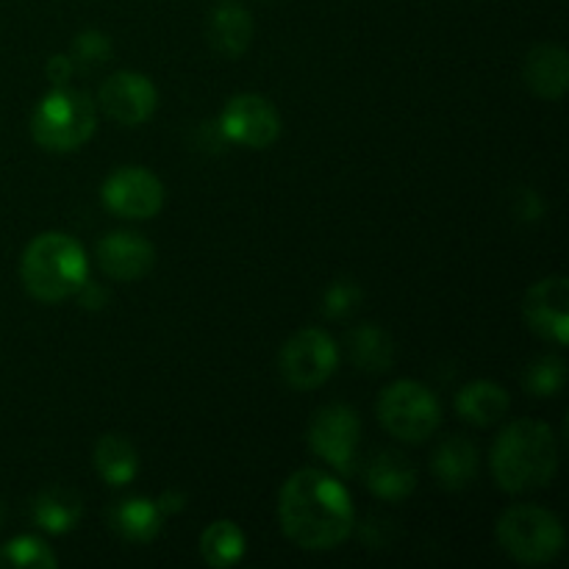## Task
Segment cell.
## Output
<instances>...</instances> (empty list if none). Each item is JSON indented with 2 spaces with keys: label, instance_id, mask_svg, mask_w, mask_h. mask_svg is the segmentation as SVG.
I'll return each instance as SVG.
<instances>
[{
  "label": "cell",
  "instance_id": "1",
  "mask_svg": "<svg viewBox=\"0 0 569 569\" xmlns=\"http://www.w3.org/2000/svg\"><path fill=\"white\" fill-rule=\"evenodd\" d=\"M278 522L289 542L320 553L342 545L353 531V503L342 481L306 467L283 481L278 495Z\"/></svg>",
  "mask_w": 569,
  "mask_h": 569
},
{
  "label": "cell",
  "instance_id": "2",
  "mask_svg": "<svg viewBox=\"0 0 569 569\" xmlns=\"http://www.w3.org/2000/svg\"><path fill=\"white\" fill-rule=\"evenodd\" d=\"M489 465L495 483L509 495L548 487L559 470V445L553 428L542 420L511 422L495 439Z\"/></svg>",
  "mask_w": 569,
  "mask_h": 569
},
{
  "label": "cell",
  "instance_id": "3",
  "mask_svg": "<svg viewBox=\"0 0 569 569\" xmlns=\"http://www.w3.org/2000/svg\"><path fill=\"white\" fill-rule=\"evenodd\" d=\"M26 292L39 303H61L72 298L89 278V261L81 242L59 231L31 239L20 259Z\"/></svg>",
  "mask_w": 569,
  "mask_h": 569
},
{
  "label": "cell",
  "instance_id": "4",
  "mask_svg": "<svg viewBox=\"0 0 569 569\" xmlns=\"http://www.w3.org/2000/svg\"><path fill=\"white\" fill-rule=\"evenodd\" d=\"M98 126V103L81 89L56 87L31 114V137L50 153H70L92 139Z\"/></svg>",
  "mask_w": 569,
  "mask_h": 569
},
{
  "label": "cell",
  "instance_id": "5",
  "mask_svg": "<svg viewBox=\"0 0 569 569\" xmlns=\"http://www.w3.org/2000/svg\"><path fill=\"white\" fill-rule=\"evenodd\" d=\"M495 537L520 565H548L565 550L567 533L559 517L542 506H511L498 517Z\"/></svg>",
  "mask_w": 569,
  "mask_h": 569
},
{
  "label": "cell",
  "instance_id": "6",
  "mask_svg": "<svg viewBox=\"0 0 569 569\" xmlns=\"http://www.w3.org/2000/svg\"><path fill=\"white\" fill-rule=\"evenodd\" d=\"M378 420L400 442H426L442 422V406L426 383L395 381L378 398Z\"/></svg>",
  "mask_w": 569,
  "mask_h": 569
},
{
  "label": "cell",
  "instance_id": "7",
  "mask_svg": "<svg viewBox=\"0 0 569 569\" xmlns=\"http://www.w3.org/2000/svg\"><path fill=\"white\" fill-rule=\"evenodd\" d=\"M278 367L292 389H317L337 372L339 348L320 328H303L287 339Z\"/></svg>",
  "mask_w": 569,
  "mask_h": 569
},
{
  "label": "cell",
  "instance_id": "8",
  "mask_svg": "<svg viewBox=\"0 0 569 569\" xmlns=\"http://www.w3.org/2000/svg\"><path fill=\"white\" fill-rule=\"evenodd\" d=\"M309 448L342 476L356 470L361 442V420L350 406L333 403L317 411L309 422Z\"/></svg>",
  "mask_w": 569,
  "mask_h": 569
},
{
  "label": "cell",
  "instance_id": "9",
  "mask_svg": "<svg viewBox=\"0 0 569 569\" xmlns=\"http://www.w3.org/2000/svg\"><path fill=\"white\" fill-rule=\"evenodd\" d=\"M106 209L126 220H150L164 206V187L144 167H120L100 189Z\"/></svg>",
  "mask_w": 569,
  "mask_h": 569
},
{
  "label": "cell",
  "instance_id": "10",
  "mask_svg": "<svg viewBox=\"0 0 569 569\" xmlns=\"http://www.w3.org/2000/svg\"><path fill=\"white\" fill-rule=\"evenodd\" d=\"M220 131L231 142H239L253 150H264L281 137V117H278L276 106L267 98H261V94H237L222 109Z\"/></svg>",
  "mask_w": 569,
  "mask_h": 569
},
{
  "label": "cell",
  "instance_id": "11",
  "mask_svg": "<svg viewBox=\"0 0 569 569\" xmlns=\"http://www.w3.org/2000/svg\"><path fill=\"white\" fill-rule=\"evenodd\" d=\"M156 106H159V92H156L153 81L142 72H114V76L106 78L98 92V109H103L109 120L128 128L148 122Z\"/></svg>",
  "mask_w": 569,
  "mask_h": 569
},
{
  "label": "cell",
  "instance_id": "12",
  "mask_svg": "<svg viewBox=\"0 0 569 569\" xmlns=\"http://www.w3.org/2000/svg\"><path fill=\"white\" fill-rule=\"evenodd\" d=\"M522 320L559 348L569 342V281L565 276H548L533 283L522 298Z\"/></svg>",
  "mask_w": 569,
  "mask_h": 569
},
{
  "label": "cell",
  "instance_id": "13",
  "mask_svg": "<svg viewBox=\"0 0 569 569\" xmlns=\"http://www.w3.org/2000/svg\"><path fill=\"white\" fill-rule=\"evenodd\" d=\"M98 264L111 281H139L156 264L153 242L133 231H114L98 242Z\"/></svg>",
  "mask_w": 569,
  "mask_h": 569
},
{
  "label": "cell",
  "instance_id": "14",
  "mask_svg": "<svg viewBox=\"0 0 569 569\" xmlns=\"http://www.w3.org/2000/svg\"><path fill=\"white\" fill-rule=\"evenodd\" d=\"M522 78L526 87L533 94L545 100H559L565 98L569 87V56L561 44H537L531 53L526 56L522 64Z\"/></svg>",
  "mask_w": 569,
  "mask_h": 569
},
{
  "label": "cell",
  "instance_id": "15",
  "mask_svg": "<svg viewBox=\"0 0 569 569\" xmlns=\"http://www.w3.org/2000/svg\"><path fill=\"white\" fill-rule=\"evenodd\" d=\"M365 487L381 500H406L417 489V472L398 450H378L365 467Z\"/></svg>",
  "mask_w": 569,
  "mask_h": 569
},
{
  "label": "cell",
  "instance_id": "16",
  "mask_svg": "<svg viewBox=\"0 0 569 569\" xmlns=\"http://www.w3.org/2000/svg\"><path fill=\"white\" fill-rule=\"evenodd\" d=\"M253 17L237 0H222L209 14V42L217 53L237 59L253 42Z\"/></svg>",
  "mask_w": 569,
  "mask_h": 569
},
{
  "label": "cell",
  "instance_id": "17",
  "mask_svg": "<svg viewBox=\"0 0 569 569\" xmlns=\"http://www.w3.org/2000/svg\"><path fill=\"white\" fill-rule=\"evenodd\" d=\"M431 472L437 476L439 487L448 489V492L467 489L476 481L478 472L476 445L465 437H448L445 442H439L437 450H433Z\"/></svg>",
  "mask_w": 569,
  "mask_h": 569
},
{
  "label": "cell",
  "instance_id": "18",
  "mask_svg": "<svg viewBox=\"0 0 569 569\" xmlns=\"http://www.w3.org/2000/svg\"><path fill=\"white\" fill-rule=\"evenodd\" d=\"M83 515V500L76 489L56 483V487L42 489L33 498L31 517L42 531L48 533H67L78 526Z\"/></svg>",
  "mask_w": 569,
  "mask_h": 569
},
{
  "label": "cell",
  "instance_id": "19",
  "mask_svg": "<svg viewBox=\"0 0 569 569\" xmlns=\"http://www.w3.org/2000/svg\"><path fill=\"white\" fill-rule=\"evenodd\" d=\"M509 392L495 381H472L456 395V411L472 426H495L509 411Z\"/></svg>",
  "mask_w": 569,
  "mask_h": 569
},
{
  "label": "cell",
  "instance_id": "20",
  "mask_svg": "<svg viewBox=\"0 0 569 569\" xmlns=\"http://www.w3.org/2000/svg\"><path fill=\"white\" fill-rule=\"evenodd\" d=\"M161 509L156 506V500L148 498H128L111 509L109 520L111 528L120 533L122 539L133 545L153 542L161 531Z\"/></svg>",
  "mask_w": 569,
  "mask_h": 569
},
{
  "label": "cell",
  "instance_id": "21",
  "mask_svg": "<svg viewBox=\"0 0 569 569\" xmlns=\"http://www.w3.org/2000/svg\"><path fill=\"white\" fill-rule=\"evenodd\" d=\"M94 470L109 487H126L139 472L137 448L120 433H106L94 445Z\"/></svg>",
  "mask_w": 569,
  "mask_h": 569
},
{
  "label": "cell",
  "instance_id": "22",
  "mask_svg": "<svg viewBox=\"0 0 569 569\" xmlns=\"http://www.w3.org/2000/svg\"><path fill=\"white\" fill-rule=\"evenodd\" d=\"M244 533L233 520H214L200 537V556L209 567L228 569L239 565L244 556Z\"/></svg>",
  "mask_w": 569,
  "mask_h": 569
},
{
  "label": "cell",
  "instance_id": "23",
  "mask_svg": "<svg viewBox=\"0 0 569 569\" xmlns=\"http://www.w3.org/2000/svg\"><path fill=\"white\" fill-rule=\"evenodd\" d=\"M350 359L365 372H387L395 361V345L378 326H359L350 331Z\"/></svg>",
  "mask_w": 569,
  "mask_h": 569
},
{
  "label": "cell",
  "instance_id": "24",
  "mask_svg": "<svg viewBox=\"0 0 569 569\" xmlns=\"http://www.w3.org/2000/svg\"><path fill=\"white\" fill-rule=\"evenodd\" d=\"M59 565L50 545L39 537H14L0 548V567L11 569H53Z\"/></svg>",
  "mask_w": 569,
  "mask_h": 569
},
{
  "label": "cell",
  "instance_id": "25",
  "mask_svg": "<svg viewBox=\"0 0 569 569\" xmlns=\"http://www.w3.org/2000/svg\"><path fill=\"white\" fill-rule=\"evenodd\" d=\"M567 381V365L559 356H542L533 361L522 376V387L533 395V398H553L561 392Z\"/></svg>",
  "mask_w": 569,
  "mask_h": 569
},
{
  "label": "cell",
  "instance_id": "26",
  "mask_svg": "<svg viewBox=\"0 0 569 569\" xmlns=\"http://www.w3.org/2000/svg\"><path fill=\"white\" fill-rule=\"evenodd\" d=\"M72 59H78L87 67L103 64V61L111 59V39L103 31H94V28L81 31L76 42H72Z\"/></svg>",
  "mask_w": 569,
  "mask_h": 569
},
{
  "label": "cell",
  "instance_id": "27",
  "mask_svg": "<svg viewBox=\"0 0 569 569\" xmlns=\"http://www.w3.org/2000/svg\"><path fill=\"white\" fill-rule=\"evenodd\" d=\"M359 303H361L359 283L337 281L326 292V300H322V311H326L328 317H333V320H337V317L350 315V311H353Z\"/></svg>",
  "mask_w": 569,
  "mask_h": 569
},
{
  "label": "cell",
  "instance_id": "28",
  "mask_svg": "<svg viewBox=\"0 0 569 569\" xmlns=\"http://www.w3.org/2000/svg\"><path fill=\"white\" fill-rule=\"evenodd\" d=\"M72 70H76V61H72V56H50L48 61V81L53 83V87H64L67 81H70Z\"/></svg>",
  "mask_w": 569,
  "mask_h": 569
},
{
  "label": "cell",
  "instance_id": "29",
  "mask_svg": "<svg viewBox=\"0 0 569 569\" xmlns=\"http://www.w3.org/2000/svg\"><path fill=\"white\" fill-rule=\"evenodd\" d=\"M78 300H81L83 306H87V309H103L106 306V300H109V292H106L103 287H98V283H92L87 278V281H83V287L78 289Z\"/></svg>",
  "mask_w": 569,
  "mask_h": 569
},
{
  "label": "cell",
  "instance_id": "30",
  "mask_svg": "<svg viewBox=\"0 0 569 569\" xmlns=\"http://www.w3.org/2000/svg\"><path fill=\"white\" fill-rule=\"evenodd\" d=\"M183 503H187V498H183L181 492H164L159 500H156L161 515H176V511L183 509Z\"/></svg>",
  "mask_w": 569,
  "mask_h": 569
},
{
  "label": "cell",
  "instance_id": "31",
  "mask_svg": "<svg viewBox=\"0 0 569 569\" xmlns=\"http://www.w3.org/2000/svg\"><path fill=\"white\" fill-rule=\"evenodd\" d=\"M3 520H6V506L3 500H0V526H3Z\"/></svg>",
  "mask_w": 569,
  "mask_h": 569
}]
</instances>
